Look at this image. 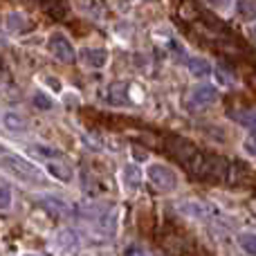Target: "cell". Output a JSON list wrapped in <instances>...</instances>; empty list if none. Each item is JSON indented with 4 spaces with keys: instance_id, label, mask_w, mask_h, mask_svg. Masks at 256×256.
Wrapping results in <instances>:
<instances>
[{
    "instance_id": "9c48e42d",
    "label": "cell",
    "mask_w": 256,
    "mask_h": 256,
    "mask_svg": "<svg viewBox=\"0 0 256 256\" xmlns=\"http://www.w3.org/2000/svg\"><path fill=\"white\" fill-rule=\"evenodd\" d=\"M122 180H124V186L130 194H135V191L142 189V171L140 166H135V164H126L124 171H122Z\"/></svg>"
},
{
    "instance_id": "3957f363",
    "label": "cell",
    "mask_w": 256,
    "mask_h": 256,
    "mask_svg": "<svg viewBox=\"0 0 256 256\" xmlns=\"http://www.w3.org/2000/svg\"><path fill=\"white\" fill-rule=\"evenodd\" d=\"M48 50L56 61L61 63H74L76 61V50L72 45V40L68 38L63 32H54L48 38Z\"/></svg>"
},
{
    "instance_id": "ba28073f",
    "label": "cell",
    "mask_w": 256,
    "mask_h": 256,
    "mask_svg": "<svg viewBox=\"0 0 256 256\" xmlns=\"http://www.w3.org/2000/svg\"><path fill=\"white\" fill-rule=\"evenodd\" d=\"M186 68H189V72L196 79H207V76L214 74V66L202 56H191L189 61H186Z\"/></svg>"
},
{
    "instance_id": "5b68a950",
    "label": "cell",
    "mask_w": 256,
    "mask_h": 256,
    "mask_svg": "<svg viewBox=\"0 0 256 256\" xmlns=\"http://www.w3.org/2000/svg\"><path fill=\"white\" fill-rule=\"evenodd\" d=\"M166 148H168V153H171L176 160H180L182 164H186L196 155V146L191 144V142L182 140V137H168Z\"/></svg>"
},
{
    "instance_id": "e0dca14e",
    "label": "cell",
    "mask_w": 256,
    "mask_h": 256,
    "mask_svg": "<svg viewBox=\"0 0 256 256\" xmlns=\"http://www.w3.org/2000/svg\"><path fill=\"white\" fill-rule=\"evenodd\" d=\"M232 120L248 126V128H254V110L252 108H248V110H236V112H232Z\"/></svg>"
},
{
    "instance_id": "484cf974",
    "label": "cell",
    "mask_w": 256,
    "mask_h": 256,
    "mask_svg": "<svg viewBox=\"0 0 256 256\" xmlns=\"http://www.w3.org/2000/svg\"><path fill=\"white\" fill-rule=\"evenodd\" d=\"M45 81H48V84H50V86H52V88H54V90H56V92H61V84H56V81H58V79H54V76H48V79H45Z\"/></svg>"
},
{
    "instance_id": "52a82bcc",
    "label": "cell",
    "mask_w": 256,
    "mask_h": 256,
    "mask_svg": "<svg viewBox=\"0 0 256 256\" xmlns=\"http://www.w3.org/2000/svg\"><path fill=\"white\" fill-rule=\"evenodd\" d=\"M76 56L84 61V66L92 68V70H102V68H106V63H108V50H104V48H84V50H79Z\"/></svg>"
},
{
    "instance_id": "4fadbf2b",
    "label": "cell",
    "mask_w": 256,
    "mask_h": 256,
    "mask_svg": "<svg viewBox=\"0 0 256 256\" xmlns=\"http://www.w3.org/2000/svg\"><path fill=\"white\" fill-rule=\"evenodd\" d=\"M248 176V166L245 164H240V162H234V164H230V166L225 168V180H227V184H232V186H236V184H240L243 182V178Z\"/></svg>"
},
{
    "instance_id": "5bb4252c",
    "label": "cell",
    "mask_w": 256,
    "mask_h": 256,
    "mask_svg": "<svg viewBox=\"0 0 256 256\" xmlns=\"http://www.w3.org/2000/svg\"><path fill=\"white\" fill-rule=\"evenodd\" d=\"M256 236H254V232H240L238 234V245H240V250H243L248 256H254L256 252Z\"/></svg>"
},
{
    "instance_id": "8fae6325",
    "label": "cell",
    "mask_w": 256,
    "mask_h": 256,
    "mask_svg": "<svg viewBox=\"0 0 256 256\" xmlns=\"http://www.w3.org/2000/svg\"><path fill=\"white\" fill-rule=\"evenodd\" d=\"M48 173L61 182H72V178H74V171H72L70 164L58 162V160H52V162L48 164Z\"/></svg>"
},
{
    "instance_id": "277c9868",
    "label": "cell",
    "mask_w": 256,
    "mask_h": 256,
    "mask_svg": "<svg viewBox=\"0 0 256 256\" xmlns=\"http://www.w3.org/2000/svg\"><path fill=\"white\" fill-rule=\"evenodd\" d=\"M216 99H218V90L214 88V86L200 84V86H196V88L189 90V94H186V106L189 108H207V106H212V104H216Z\"/></svg>"
},
{
    "instance_id": "2e32d148",
    "label": "cell",
    "mask_w": 256,
    "mask_h": 256,
    "mask_svg": "<svg viewBox=\"0 0 256 256\" xmlns=\"http://www.w3.org/2000/svg\"><path fill=\"white\" fill-rule=\"evenodd\" d=\"M32 150H36V155H38V158H43V160H56V158H61V150L52 148V146L34 144V146H32Z\"/></svg>"
},
{
    "instance_id": "4316f807",
    "label": "cell",
    "mask_w": 256,
    "mask_h": 256,
    "mask_svg": "<svg viewBox=\"0 0 256 256\" xmlns=\"http://www.w3.org/2000/svg\"><path fill=\"white\" fill-rule=\"evenodd\" d=\"M135 158H137V160H146V155H144V150H140V148H135Z\"/></svg>"
},
{
    "instance_id": "d6986e66",
    "label": "cell",
    "mask_w": 256,
    "mask_h": 256,
    "mask_svg": "<svg viewBox=\"0 0 256 256\" xmlns=\"http://www.w3.org/2000/svg\"><path fill=\"white\" fill-rule=\"evenodd\" d=\"M32 104H34V106L38 108V110H50V108L54 106V104H52V99H50L48 94H40V92H36V94H34V99H32Z\"/></svg>"
},
{
    "instance_id": "7a4b0ae2",
    "label": "cell",
    "mask_w": 256,
    "mask_h": 256,
    "mask_svg": "<svg viewBox=\"0 0 256 256\" xmlns=\"http://www.w3.org/2000/svg\"><path fill=\"white\" fill-rule=\"evenodd\" d=\"M146 176H148V182L155 191L160 194H171V191L178 189V176L173 168H168L166 164L162 162H153L148 168H146Z\"/></svg>"
},
{
    "instance_id": "83f0119b",
    "label": "cell",
    "mask_w": 256,
    "mask_h": 256,
    "mask_svg": "<svg viewBox=\"0 0 256 256\" xmlns=\"http://www.w3.org/2000/svg\"><path fill=\"white\" fill-rule=\"evenodd\" d=\"M22 256H38V254H22Z\"/></svg>"
},
{
    "instance_id": "d4e9b609",
    "label": "cell",
    "mask_w": 256,
    "mask_h": 256,
    "mask_svg": "<svg viewBox=\"0 0 256 256\" xmlns=\"http://www.w3.org/2000/svg\"><path fill=\"white\" fill-rule=\"evenodd\" d=\"M245 150H248V155H254V140L250 137V140H245Z\"/></svg>"
},
{
    "instance_id": "603a6c76",
    "label": "cell",
    "mask_w": 256,
    "mask_h": 256,
    "mask_svg": "<svg viewBox=\"0 0 256 256\" xmlns=\"http://www.w3.org/2000/svg\"><path fill=\"white\" fill-rule=\"evenodd\" d=\"M212 7H216V9H225V7H230V2L232 0H207Z\"/></svg>"
},
{
    "instance_id": "ffe728a7",
    "label": "cell",
    "mask_w": 256,
    "mask_h": 256,
    "mask_svg": "<svg viewBox=\"0 0 256 256\" xmlns=\"http://www.w3.org/2000/svg\"><path fill=\"white\" fill-rule=\"evenodd\" d=\"M43 202H45V204H52V207H48V209H52L54 214H63V216L68 214V204L63 202V200H58V198H50V196H48V198H45Z\"/></svg>"
},
{
    "instance_id": "6da1fadb",
    "label": "cell",
    "mask_w": 256,
    "mask_h": 256,
    "mask_svg": "<svg viewBox=\"0 0 256 256\" xmlns=\"http://www.w3.org/2000/svg\"><path fill=\"white\" fill-rule=\"evenodd\" d=\"M0 166L9 173V176L18 178L20 182H30V184H36L40 182V171L34 166L32 162H27L25 158H18L12 150L0 148Z\"/></svg>"
},
{
    "instance_id": "30bf717a",
    "label": "cell",
    "mask_w": 256,
    "mask_h": 256,
    "mask_svg": "<svg viewBox=\"0 0 256 256\" xmlns=\"http://www.w3.org/2000/svg\"><path fill=\"white\" fill-rule=\"evenodd\" d=\"M2 126L7 128L9 132H14V135H20V132L27 130V120L22 115H18V112L7 110L2 115Z\"/></svg>"
},
{
    "instance_id": "ac0fdd59",
    "label": "cell",
    "mask_w": 256,
    "mask_h": 256,
    "mask_svg": "<svg viewBox=\"0 0 256 256\" xmlns=\"http://www.w3.org/2000/svg\"><path fill=\"white\" fill-rule=\"evenodd\" d=\"M236 12L243 18H254V0H238L236 2Z\"/></svg>"
},
{
    "instance_id": "7c38bea8",
    "label": "cell",
    "mask_w": 256,
    "mask_h": 256,
    "mask_svg": "<svg viewBox=\"0 0 256 256\" xmlns=\"http://www.w3.org/2000/svg\"><path fill=\"white\" fill-rule=\"evenodd\" d=\"M99 232L102 234H106V236H112L117 232V207H110V209H106V212L99 216Z\"/></svg>"
},
{
    "instance_id": "44dd1931",
    "label": "cell",
    "mask_w": 256,
    "mask_h": 256,
    "mask_svg": "<svg viewBox=\"0 0 256 256\" xmlns=\"http://www.w3.org/2000/svg\"><path fill=\"white\" fill-rule=\"evenodd\" d=\"M12 207V189L7 184H0V209Z\"/></svg>"
},
{
    "instance_id": "cb8c5ba5",
    "label": "cell",
    "mask_w": 256,
    "mask_h": 256,
    "mask_svg": "<svg viewBox=\"0 0 256 256\" xmlns=\"http://www.w3.org/2000/svg\"><path fill=\"white\" fill-rule=\"evenodd\" d=\"M216 76H218V79H220V84H222V86H230V84H232V76L227 74V72L218 70V72H216Z\"/></svg>"
},
{
    "instance_id": "8992f818",
    "label": "cell",
    "mask_w": 256,
    "mask_h": 256,
    "mask_svg": "<svg viewBox=\"0 0 256 256\" xmlns=\"http://www.w3.org/2000/svg\"><path fill=\"white\" fill-rule=\"evenodd\" d=\"M128 90H130L128 81H115V84H110L106 88L104 99H106L110 106H130V102H128Z\"/></svg>"
},
{
    "instance_id": "9a60e30c",
    "label": "cell",
    "mask_w": 256,
    "mask_h": 256,
    "mask_svg": "<svg viewBox=\"0 0 256 256\" xmlns=\"http://www.w3.org/2000/svg\"><path fill=\"white\" fill-rule=\"evenodd\" d=\"M4 22H7V27L12 32H22V27H30V22H27L25 16H20V14H9L7 18H4Z\"/></svg>"
},
{
    "instance_id": "7402d4cb",
    "label": "cell",
    "mask_w": 256,
    "mask_h": 256,
    "mask_svg": "<svg viewBox=\"0 0 256 256\" xmlns=\"http://www.w3.org/2000/svg\"><path fill=\"white\" fill-rule=\"evenodd\" d=\"M124 256H148V254L142 252V250H140V248H135V245H130V248H126Z\"/></svg>"
}]
</instances>
